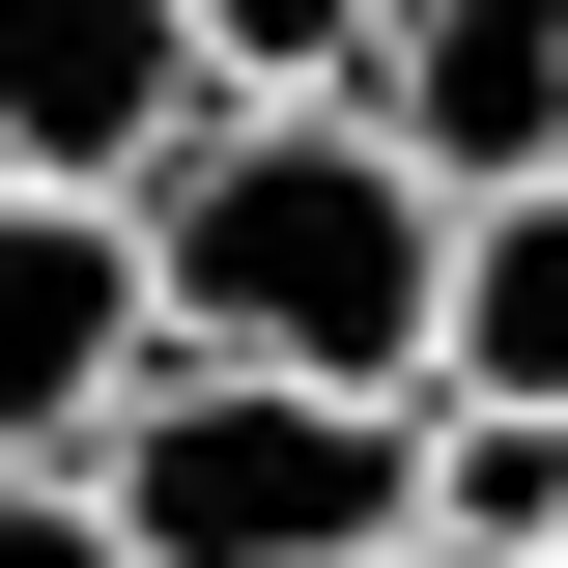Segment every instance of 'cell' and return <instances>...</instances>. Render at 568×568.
Wrapping results in <instances>:
<instances>
[{"label": "cell", "mask_w": 568, "mask_h": 568, "mask_svg": "<svg viewBox=\"0 0 568 568\" xmlns=\"http://www.w3.org/2000/svg\"><path fill=\"white\" fill-rule=\"evenodd\" d=\"M142 284L200 369H284V398H426L455 342V200H426L369 114H200L142 171Z\"/></svg>", "instance_id": "obj_1"}, {"label": "cell", "mask_w": 568, "mask_h": 568, "mask_svg": "<svg viewBox=\"0 0 568 568\" xmlns=\"http://www.w3.org/2000/svg\"><path fill=\"white\" fill-rule=\"evenodd\" d=\"M142 568H426V398H284V369H142V426L85 455Z\"/></svg>", "instance_id": "obj_2"}, {"label": "cell", "mask_w": 568, "mask_h": 568, "mask_svg": "<svg viewBox=\"0 0 568 568\" xmlns=\"http://www.w3.org/2000/svg\"><path fill=\"white\" fill-rule=\"evenodd\" d=\"M171 369V284H142V200H0V484H85Z\"/></svg>", "instance_id": "obj_3"}, {"label": "cell", "mask_w": 568, "mask_h": 568, "mask_svg": "<svg viewBox=\"0 0 568 568\" xmlns=\"http://www.w3.org/2000/svg\"><path fill=\"white\" fill-rule=\"evenodd\" d=\"M200 114L227 85H200L171 0H0V200H142Z\"/></svg>", "instance_id": "obj_4"}, {"label": "cell", "mask_w": 568, "mask_h": 568, "mask_svg": "<svg viewBox=\"0 0 568 568\" xmlns=\"http://www.w3.org/2000/svg\"><path fill=\"white\" fill-rule=\"evenodd\" d=\"M369 142H398L426 200H540L568 171V0H369Z\"/></svg>", "instance_id": "obj_5"}, {"label": "cell", "mask_w": 568, "mask_h": 568, "mask_svg": "<svg viewBox=\"0 0 568 568\" xmlns=\"http://www.w3.org/2000/svg\"><path fill=\"white\" fill-rule=\"evenodd\" d=\"M426 398L568 426V171H540V200H455V342H426Z\"/></svg>", "instance_id": "obj_6"}, {"label": "cell", "mask_w": 568, "mask_h": 568, "mask_svg": "<svg viewBox=\"0 0 568 568\" xmlns=\"http://www.w3.org/2000/svg\"><path fill=\"white\" fill-rule=\"evenodd\" d=\"M426 568H568V426L426 398Z\"/></svg>", "instance_id": "obj_7"}, {"label": "cell", "mask_w": 568, "mask_h": 568, "mask_svg": "<svg viewBox=\"0 0 568 568\" xmlns=\"http://www.w3.org/2000/svg\"><path fill=\"white\" fill-rule=\"evenodd\" d=\"M171 29H200L227 114H342V85H369V0H171Z\"/></svg>", "instance_id": "obj_8"}, {"label": "cell", "mask_w": 568, "mask_h": 568, "mask_svg": "<svg viewBox=\"0 0 568 568\" xmlns=\"http://www.w3.org/2000/svg\"><path fill=\"white\" fill-rule=\"evenodd\" d=\"M0 568H142V540H114L85 484H0Z\"/></svg>", "instance_id": "obj_9"}]
</instances>
